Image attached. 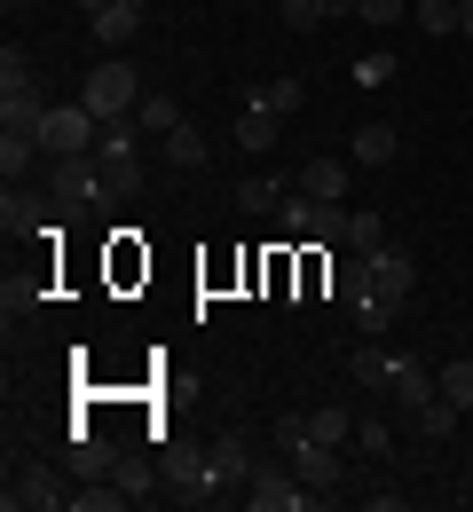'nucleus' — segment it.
<instances>
[{"label":"nucleus","mask_w":473,"mask_h":512,"mask_svg":"<svg viewBox=\"0 0 473 512\" xmlns=\"http://www.w3.org/2000/svg\"><path fill=\"white\" fill-rule=\"evenodd\" d=\"M8 512H71L79 505V481H71V465L56 457H8Z\"/></svg>","instance_id":"nucleus-1"},{"label":"nucleus","mask_w":473,"mask_h":512,"mask_svg":"<svg viewBox=\"0 0 473 512\" xmlns=\"http://www.w3.org/2000/svg\"><path fill=\"white\" fill-rule=\"evenodd\" d=\"M245 512H324V497L292 473V457L284 465H253V481H245Z\"/></svg>","instance_id":"nucleus-2"},{"label":"nucleus","mask_w":473,"mask_h":512,"mask_svg":"<svg viewBox=\"0 0 473 512\" xmlns=\"http://www.w3.org/2000/svg\"><path fill=\"white\" fill-rule=\"evenodd\" d=\"M79 103H87L103 127H111V119H127V111H135V64H87Z\"/></svg>","instance_id":"nucleus-3"},{"label":"nucleus","mask_w":473,"mask_h":512,"mask_svg":"<svg viewBox=\"0 0 473 512\" xmlns=\"http://www.w3.org/2000/svg\"><path fill=\"white\" fill-rule=\"evenodd\" d=\"M95 134H103V119H95L87 103H48L40 150H48V158H79V150H95Z\"/></svg>","instance_id":"nucleus-4"},{"label":"nucleus","mask_w":473,"mask_h":512,"mask_svg":"<svg viewBox=\"0 0 473 512\" xmlns=\"http://www.w3.org/2000/svg\"><path fill=\"white\" fill-rule=\"evenodd\" d=\"M48 190L64 197V205H95V197H111L103 158H95V150H79V158H48Z\"/></svg>","instance_id":"nucleus-5"},{"label":"nucleus","mask_w":473,"mask_h":512,"mask_svg":"<svg viewBox=\"0 0 473 512\" xmlns=\"http://www.w3.org/2000/svg\"><path fill=\"white\" fill-rule=\"evenodd\" d=\"M363 260H371V300L403 308L410 292H418V260H410L403 245H379V253H363Z\"/></svg>","instance_id":"nucleus-6"},{"label":"nucleus","mask_w":473,"mask_h":512,"mask_svg":"<svg viewBox=\"0 0 473 512\" xmlns=\"http://www.w3.org/2000/svg\"><path fill=\"white\" fill-rule=\"evenodd\" d=\"M111 481L135 497V505H166V465H150L142 449H119V465H111Z\"/></svg>","instance_id":"nucleus-7"},{"label":"nucleus","mask_w":473,"mask_h":512,"mask_svg":"<svg viewBox=\"0 0 473 512\" xmlns=\"http://www.w3.org/2000/svg\"><path fill=\"white\" fill-rule=\"evenodd\" d=\"M292 473H300V481H308L316 497H332L339 481H347V465H339V449H332V442H316V434H308V442L292 449Z\"/></svg>","instance_id":"nucleus-8"},{"label":"nucleus","mask_w":473,"mask_h":512,"mask_svg":"<svg viewBox=\"0 0 473 512\" xmlns=\"http://www.w3.org/2000/svg\"><path fill=\"white\" fill-rule=\"evenodd\" d=\"M64 465H71V481H103V473L119 465V442H103V434H71Z\"/></svg>","instance_id":"nucleus-9"},{"label":"nucleus","mask_w":473,"mask_h":512,"mask_svg":"<svg viewBox=\"0 0 473 512\" xmlns=\"http://www.w3.org/2000/svg\"><path fill=\"white\" fill-rule=\"evenodd\" d=\"M387 394H395L403 410H426V402L442 394V379H434V371H426L418 355H395V379H387Z\"/></svg>","instance_id":"nucleus-10"},{"label":"nucleus","mask_w":473,"mask_h":512,"mask_svg":"<svg viewBox=\"0 0 473 512\" xmlns=\"http://www.w3.org/2000/svg\"><path fill=\"white\" fill-rule=\"evenodd\" d=\"M292 182L316 197V205H339V197H347V158H308V166H300Z\"/></svg>","instance_id":"nucleus-11"},{"label":"nucleus","mask_w":473,"mask_h":512,"mask_svg":"<svg viewBox=\"0 0 473 512\" xmlns=\"http://www.w3.org/2000/svg\"><path fill=\"white\" fill-rule=\"evenodd\" d=\"M32 166H48L40 134H24V127H0V174H8V182H24Z\"/></svg>","instance_id":"nucleus-12"},{"label":"nucleus","mask_w":473,"mask_h":512,"mask_svg":"<svg viewBox=\"0 0 473 512\" xmlns=\"http://www.w3.org/2000/svg\"><path fill=\"white\" fill-rule=\"evenodd\" d=\"M87 24H95V40H103V48H127V40L142 32V8H135V0H103Z\"/></svg>","instance_id":"nucleus-13"},{"label":"nucleus","mask_w":473,"mask_h":512,"mask_svg":"<svg viewBox=\"0 0 473 512\" xmlns=\"http://www.w3.org/2000/svg\"><path fill=\"white\" fill-rule=\"evenodd\" d=\"M213 449V473L229 481V497H245V481H253V449H245V434H221V442H205Z\"/></svg>","instance_id":"nucleus-14"},{"label":"nucleus","mask_w":473,"mask_h":512,"mask_svg":"<svg viewBox=\"0 0 473 512\" xmlns=\"http://www.w3.org/2000/svg\"><path fill=\"white\" fill-rule=\"evenodd\" d=\"M395 150H403V134L387 127V119H363L355 127V166H395Z\"/></svg>","instance_id":"nucleus-15"},{"label":"nucleus","mask_w":473,"mask_h":512,"mask_svg":"<svg viewBox=\"0 0 473 512\" xmlns=\"http://www.w3.org/2000/svg\"><path fill=\"white\" fill-rule=\"evenodd\" d=\"M347 379H355V386H379V394H387V379H395V355H387L379 339H363V347L347 355Z\"/></svg>","instance_id":"nucleus-16"},{"label":"nucleus","mask_w":473,"mask_h":512,"mask_svg":"<svg viewBox=\"0 0 473 512\" xmlns=\"http://www.w3.org/2000/svg\"><path fill=\"white\" fill-rule=\"evenodd\" d=\"M276 134H284V127H276V111H269V103H253V95H245V111H237V150H269Z\"/></svg>","instance_id":"nucleus-17"},{"label":"nucleus","mask_w":473,"mask_h":512,"mask_svg":"<svg viewBox=\"0 0 473 512\" xmlns=\"http://www.w3.org/2000/svg\"><path fill=\"white\" fill-rule=\"evenodd\" d=\"M284 197H292L284 174H253V182H237V205H245V213H284Z\"/></svg>","instance_id":"nucleus-18"},{"label":"nucleus","mask_w":473,"mask_h":512,"mask_svg":"<svg viewBox=\"0 0 473 512\" xmlns=\"http://www.w3.org/2000/svg\"><path fill=\"white\" fill-rule=\"evenodd\" d=\"M135 127L166 142V134L182 127V103H174V95H142V103H135Z\"/></svg>","instance_id":"nucleus-19"},{"label":"nucleus","mask_w":473,"mask_h":512,"mask_svg":"<svg viewBox=\"0 0 473 512\" xmlns=\"http://www.w3.org/2000/svg\"><path fill=\"white\" fill-rule=\"evenodd\" d=\"M205 158H213V142H205L198 127H174V134H166V166H182V174H198Z\"/></svg>","instance_id":"nucleus-20"},{"label":"nucleus","mask_w":473,"mask_h":512,"mask_svg":"<svg viewBox=\"0 0 473 512\" xmlns=\"http://www.w3.org/2000/svg\"><path fill=\"white\" fill-rule=\"evenodd\" d=\"M339 245H347V253H379V245H387V221H379V213H347V221H339Z\"/></svg>","instance_id":"nucleus-21"},{"label":"nucleus","mask_w":473,"mask_h":512,"mask_svg":"<svg viewBox=\"0 0 473 512\" xmlns=\"http://www.w3.org/2000/svg\"><path fill=\"white\" fill-rule=\"evenodd\" d=\"M40 119H48L40 87H24V95H0V127H24V134H40Z\"/></svg>","instance_id":"nucleus-22"},{"label":"nucleus","mask_w":473,"mask_h":512,"mask_svg":"<svg viewBox=\"0 0 473 512\" xmlns=\"http://www.w3.org/2000/svg\"><path fill=\"white\" fill-rule=\"evenodd\" d=\"M127 505H135V497L103 473V481H79V505H71V512H127Z\"/></svg>","instance_id":"nucleus-23"},{"label":"nucleus","mask_w":473,"mask_h":512,"mask_svg":"<svg viewBox=\"0 0 473 512\" xmlns=\"http://www.w3.org/2000/svg\"><path fill=\"white\" fill-rule=\"evenodd\" d=\"M253 103H269L276 119H292V111H300V103H308V87H300V79H292V71H284V79H269V87H253Z\"/></svg>","instance_id":"nucleus-24"},{"label":"nucleus","mask_w":473,"mask_h":512,"mask_svg":"<svg viewBox=\"0 0 473 512\" xmlns=\"http://www.w3.org/2000/svg\"><path fill=\"white\" fill-rule=\"evenodd\" d=\"M95 158H103V150H95ZM103 182H111V197H142V166H135V150L103 158Z\"/></svg>","instance_id":"nucleus-25"},{"label":"nucleus","mask_w":473,"mask_h":512,"mask_svg":"<svg viewBox=\"0 0 473 512\" xmlns=\"http://www.w3.org/2000/svg\"><path fill=\"white\" fill-rule=\"evenodd\" d=\"M308 434H316V442H355V418H347V410H332V402H324V410H308Z\"/></svg>","instance_id":"nucleus-26"},{"label":"nucleus","mask_w":473,"mask_h":512,"mask_svg":"<svg viewBox=\"0 0 473 512\" xmlns=\"http://www.w3.org/2000/svg\"><path fill=\"white\" fill-rule=\"evenodd\" d=\"M458 418H466V410H458L450 394H434V402L418 410V434H434V442H442V434H458Z\"/></svg>","instance_id":"nucleus-27"},{"label":"nucleus","mask_w":473,"mask_h":512,"mask_svg":"<svg viewBox=\"0 0 473 512\" xmlns=\"http://www.w3.org/2000/svg\"><path fill=\"white\" fill-rule=\"evenodd\" d=\"M410 8H418V32H434V40L458 32V0H410Z\"/></svg>","instance_id":"nucleus-28"},{"label":"nucleus","mask_w":473,"mask_h":512,"mask_svg":"<svg viewBox=\"0 0 473 512\" xmlns=\"http://www.w3.org/2000/svg\"><path fill=\"white\" fill-rule=\"evenodd\" d=\"M355 449L363 457H395V426L387 418H355Z\"/></svg>","instance_id":"nucleus-29"},{"label":"nucleus","mask_w":473,"mask_h":512,"mask_svg":"<svg viewBox=\"0 0 473 512\" xmlns=\"http://www.w3.org/2000/svg\"><path fill=\"white\" fill-rule=\"evenodd\" d=\"M434 379H442V394H450L458 410H473V355H458V363H450V371H434Z\"/></svg>","instance_id":"nucleus-30"},{"label":"nucleus","mask_w":473,"mask_h":512,"mask_svg":"<svg viewBox=\"0 0 473 512\" xmlns=\"http://www.w3.org/2000/svg\"><path fill=\"white\" fill-rule=\"evenodd\" d=\"M300 442H308V410H292V418H276V426H269V449H276V457H292Z\"/></svg>","instance_id":"nucleus-31"},{"label":"nucleus","mask_w":473,"mask_h":512,"mask_svg":"<svg viewBox=\"0 0 473 512\" xmlns=\"http://www.w3.org/2000/svg\"><path fill=\"white\" fill-rule=\"evenodd\" d=\"M24 87H32V64L8 48V56H0V95H24Z\"/></svg>","instance_id":"nucleus-32"},{"label":"nucleus","mask_w":473,"mask_h":512,"mask_svg":"<svg viewBox=\"0 0 473 512\" xmlns=\"http://www.w3.org/2000/svg\"><path fill=\"white\" fill-rule=\"evenodd\" d=\"M355 79H363V87H387V79H395V56H355Z\"/></svg>","instance_id":"nucleus-33"},{"label":"nucleus","mask_w":473,"mask_h":512,"mask_svg":"<svg viewBox=\"0 0 473 512\" xmlns=\"http://www.w3.org/2000/svg\"><path fill=\"white\" fill-rule=\"evenodd\" d=\"M403 8H410V0H355V16H363V24H395Z\"/></svg>","instance_id":"nucleus-34"},{"label":"nucleus","mask_w":473,"mask_h":512,"mask_svg":"<svg viewBox=\"0 0 473 512\" xmlns=\"http://www.w3.org/2000/svg\"><path fill=\"white\" fill-rule=\"evenodd\" d=\"M458 32H466V40H473V0H458Z\"/></svg>","instance_id":"nucleus-35"},{"label":"nucleus","mask_w":473,"mask_h":512,"mask_svg":"<svg viewBox=\"0 0 473 512\" xmlns=\"http://www.w3.org/2000/svg\"><path fill=\"white\" fill-rule=\"evenodd\" d=\"M135 8H150V0H135Z\"/></svg>","instance_id":"nucleus-36"}]
</instances>
